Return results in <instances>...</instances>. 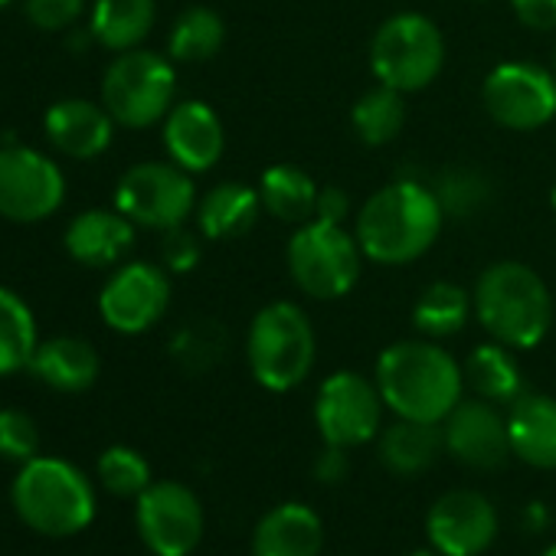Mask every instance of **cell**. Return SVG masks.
<instances>
[{
	"instance_id": "6da1fadb",
	"label": "cell",
	"mask_w": 556,
	"mask_h": 556,
	"mask_svg": "<svg viewBox=\"0 0 556 556\" xmlns=\"http://www.w3.org/2000/svg\"><path fill=\"white\" fill-rule=\"evenodd\" d=\"M374 383L396 419L442 426L445 416L462 403L465 370L442 344L419 338L390 344L377 361Z\"/></svg>"
},
{
	"instance_id": "7a4b0ae2",
	"label": "cell",
	"mask_w": 556,
	"mask_h": 556,
	"mask_svg": "<svg viewBox=\"0 0 556 556\" xmlns=\"http://www.w3.org/2000/svg\"><path fill=\"white\" fill-rule=\"evenodd\" d=\"M445 219L448 216L432 187H422L419 180H393L361 206L354 236L370 262L409 265L435 245Z\"/></svg>"
},
{
	"instance_id": "3957f363",
	"label": "cell",
	"mask_w": 556,
	"mask_h": 556,
	"mask_svg": "<svg viewBox=\"0 0 556 556\" xmlns=\"http://www.w3.org/2000/svg\"><path fill=\"white\" fill-rule=\"evenodd\" d=\"M475 318L491 341L533 351L553 325V299L543 278L514 258L491 262L475 282Z\"/></svg>"
},
{
	"instance_id": "277c9868",
	"label": "cell",
	"mask_w": 556,
	"mask_h": 556,
	"mask_svg": "<svg viewBox=\"0 0 556 556\" xmlns=\"http://www.w3.org/2000/svg\"><path fill=\"white\" fill-rule=\"evenodd\" d=\"M11 501L17 517L40 536L66 540L83 533L96 520V488L92 481L66 458L37 455L21 465Z\"/></svg>"
},
{
	"instance_id": "5b68a950",
	"label": "cell",
	"mask_w": 556,
	"mask_h": 556,
	"mask_svg": "<svg viewBox=\"0 0 556 556\" xmlns=\"http://www.w3.org/2000/svg\"><path fill=\"white\" fill-rule=\"evenodd\" d=\"M245 361L255 383L268 393L302 387L318 361V334L312 318L292 302L265 305L249 325Z\"/></svg>"
},
{
	"instance_id": "8992f818",
	"label": "cell",
	"mask_w": 556,
	"mask_h": 556,
	"mask_svg": "<svg viewBox=\"0 0 556 556\" xmlns=\"http://www.w3.org/2000/svg\"><path fill=\"white\" fill-rule=\"evenodd\" d=\"M292 282L315 302H338L354 292L364 268V249L344 223L312 219L295 229L286 249Z\"/></svg>"
},
{
	"instance_id": "52a82bcc",
	"label": "cell",
	"mask_w": 556,
	"mask_h": 556,
	"mask_svg": "<svg viewBox=\"0 0 556 556\" xmlns=\"http://www.w3.org/2000/svg\"><path fill=\"white\" fill-rule=\"evenodd\" d=\"M445 66V37L422 14H396L370 40V70L380 86L396 92L429 89Z\"/></svg>"
},
{
	"instance_id": "ba28073f",
	"label": "cell",
	"mask_w": 556,
	"mask_h": 556,
	"mask_svg": "<svg viewBox=\"0 0 556 556\" xmlns=\"http://www.w3.org/2000/svg\"><path fill=\"white\" fill-rule=\"evenodd\" d=\"M174 60L151 50L118 53L102 79V105L122 128H151L164 122L174 109Z\"/></svg>"
},
{
	"instance_id": "9c48e42d",
	"label": "cell",
	"mask_w": 556,
	"mask_h": 556,
	"mask_svg": "<svg viewBox=\"0 0 556 556\" xmlns=\"http://www.w3.org/2000/svg\"><path fill=\"white\" fill-rule=\"evenodd\" d=\"M115 210H122L135 226L167 232L184 226L197 210V187L174 161H144L122 174L115 187Z\"/></svg>"
},
{
	"instance_id": "30bf717a",
	"label": "cell",
	"mask_w": 556,
	"mask_h": 556,
	"mask_svg": "<svg viewBox=\"0 0 556 556\" xmlns=\"http://www.w3.org/2000/svg\"><path fill=\"white\" fill-rule=\"evenodd\" d=\"M135 527L154 556H190L206 530L200 497L180 481H151L135 497Z\"/></svg>"
},
{
	"instance_id": "8fae6325",
	"label": "cell",
	"mask_w": 556,
	"mask_h": 556,
	"mask_svg": "<svg viewBox=\"0 0 556 556\" xmlns=\"http://www.w3.org/2000/svg\"><path fill=\"white\" fill-rule=\"evenodd\" d=\"M484 112L507 131H536L556 118V76L533 63H501L481 86Z\"/></svg>"
},
{
	"instance_id": "7c38bea8",
	"label": "cell",
	"mask_w": 556,
	"mask_h": 556,
	"mask_svg": "<svg viewBox=\"0 0 556 556\" xmlns=\"http://www.w3.org/2000/svg\"><path fill=\"white\" fill-rule=\"evenodd\" d=\"M383 409L387 403L374 380H367L357 370H338L318 390L315 422L325 445L351 452L357 445H367L380 432Z\"/></svg>"
},
{
	"instance_id": "4fadbf2b",
	"label": "cell",
	"mask_w": 556,
	"mask_h": 556,
	"mask_svg": "<svg viewBox=\"0 0 556 556\" xmlns=\"http://www.w3.org/2000/svg\"><path fill=\"white\" fill-rule=\"evenodd\" d=\"M66 200L63 170L27 144L0 148V216L11 223H40Z\"/></svg>"
},
{
	"instance_id": "5bb4252c",
	"label": "cell",
	"mask_w": 556,
	"mask_h": 556,
	"mask_svg": "<svg viewBox=\"0 0 556 556\" xmlns=\"http://www.w3.org/2000/svg\"><path fill=\"white\" fill-rule=\"evenodd\" d=\"M170 305V278L161 265L125 262L99 292V315L118 334L151 331Z\"/></svg>"
},
{
	"instance_id": "9a60e30c",
	"label": "cell",
	"mask_w": 556,
	"mask_h": 556,
	"mask_svg": "<svg viewBox=\"0 0 556 556\" xmlns=\"http://www.w3.org/2000/svg\"><path fill=\"white\" fill-rule=\"evenodd\" d=\"M426 536L439 556H481L497 536V510L478 491H448L429 507Z\"/></svg>"
},
{
	"instance_id": "2e32d148",
	"label": "cell",
	"mask_w": 556,
	"mask_h": 556,
	"mask_svg": "<svg viewBox=\"0 0 556 556\" xmlns=\"http://www.w3.org/2000/svg\"><path fill=\"white\" fill-rule=\"evenodd\" d=\"M445 452L475 471H494L510 458L507 416L488 400H462L442 422Z\"/></svg>"
},
{
	"instance_id": "e0dca14e",
	"label": "cell",
	"mask_w": 556,
	"mask_h": 556,
	"mask_svg": "<svg viewBox=\"0 0 556 556\" xmlns=\"http://www.w3.org/2000/svg\"><path fill=\"white\" fill-rule=\"evenodd\" d=\"M164 148L167 157L187 174L213 170L226 151V131L219 115L200 99L177 102L164 118Z\"/></svg>"
},
{
	"instance_id": "ac0fdd59",
	"label": "cell",
	"mask_w": 556,
	"mask_h": 556,
	"mask_svg": "<svg viewBox=\"0 0 556 556\" xmlns=\"http://www.w3.org/2000/svg\"><path fill=\"white\" fill-rule=\"evenodd\" d=\"M50 144L73 157V161H92L102 151H109L115 135V118L105 105H96L89 99H63L50 105L43 118Z\"/></svg>"
},
{
	"instance_id": "d6986e66",
	"label": "cell",
	"mask_w": 556,
	"mask_h": 556,
	"mask_svg": "<svg viewBox=\"0 0 556 556\" xmlns=\"http://www.w3.org/2000/svg\"><path fill=\"white\" fill-rule=\"evenodd\" d=\"M321 549L325 523L302 501L271 507L252 530V556H321Z\"/></svg>"
},
{
	"instance_id": "ffe728a7",
	"label": "cell",
	"mask_w": 556,
	"mask_h": 556,
	"mask_svg": "<svg viewBox=\"0 0 556 556\" xmlns=\"http://www.w3.org/2000/svg\"><path fill=\"white\" fill-rule=\"evenodd\" d=\"M63 242L79 265L105 268L135 245V223L122 210H86L66 226Z\"/></svg>"
},
{
	"instance_id": "44dd1931",
	"label": "cell",
	"mask_w": 556,
	"mask_h": 556,
	"mask_svg": "<svg viewBox=\"0 0 556 556\" xmlns=\"http://www.w3.org/2000/svg\"><path fill=\"white\" fill-rule=\"evenodd\" d=\"M510 455L533 468H556V400L520 393L507 409Z\"/></svg>"
},
{
	"instance_id": "7402d4cb",
	"label": "cell",
	"mask_w": 556,
	"mask_h": 556,
	"mask_svg": "<svg viewBox=\"0 0 556 556\" xmlns=\"http://www.w3.org/2000/svg\"><path fill=\"white\" fill-rule=\"evenodd\" d=\"M27 370L56 393H86L99 380L102 361L86 338H50L37 344Z\"/></svg>"
},
{
	"instance_id": "603a6c76",
	"label": "cell",
	"mask_w": 556,
	"mask_h": 556,
	"mask_svg": "<svg viewBox=\"0 0 556 556\" xmlns=\"http://www.w3.org/2000/svg\"><path fill=\"white\" fill-rule=\"evenodd\" d=\"M262 197L255 187L249 184H236V180H226V184H216L213 190H206L197 203V226L203 232V239H239L245 236L258 213H262Z\"/></svg>"
},
{
	"instance_id": "cb8c5ba5",
	"label": "cell",
	"mask_w": 556,
	"mask_h": 556,
	"mask_svg": "<svg viewBox=\"0 0 556 556\" xmlns=\"http://www.w3.org/2000/svg\"><path fill=\"white\" fill-rule=\"evenodd\" d=\"M321 187L295 164H271L258 177V197L268 216L289 226H305L318 216Z\"/></svg>"
},
{
	"instance_id": "d4e9b609",
	"label": "cell",
	"mask_w": 556,
	"mask_h": 556,
	"mask_svg": "<svg viewBox=\"0 0 556 556\" xmlns=\"http://www.w3.org/2000/svg\"><path fill=\"white\" fill-rule=\"evenodd\" d=\"M154 21H157L154 0H96L89 34L99 47L112 53H128L148 40Z\"/></svg>"
},
{
	"instance_id": "484cf974",
	"label": "cell",
	"mask_w": 556,
	"mask_h": 556,
	"mask_svg": "<svg viewBox=\"0 0 556 556\" xmlns=\"http://www.w3.org/2000/svg\"><path fill=\"white\" fill-rule=\"evenodd\" d=\"M442 448H445V439H442V426L435 422L396 419L380 435V462L387 465V471L406 475V478L429 471Z\"/></svg>"
},
{
	"instance_id": "4316f807",
	"label": "cell",
	"mask_w": 556,
	"mask_h": 556,
	"mask_svg": "<svg viewBox=\"0 0 556 556\" xmlns=\"http://www.w3.org/2000/svg\"><path fill=\"white\" fill-rule=\"evenodd\" d=\"M462 370H465V387H471L478 400H488L494 406H501V403L510 406L523 393L520 367H517L510 348H504L497 341L475 348Z\"/></svg>"
},
{
	"instance_id": "83f0119b",
	"label": "cell",
	"mask_w": 556,
	"mask_h": 556,
	"mask_svg": "<svg viewBox=\"0 0 556 556\" xmlns=\"http://www.w3.org/2000/svg\"><path fill=\"white\" fill-rule=\"evenodd\" d=\"M475 312V299L468 289L455 286V282H432L413 308V325L422 338L429 341H442L458 334L468 318Z\"/></svg>"
},
{
	"instance_id": "f1b7e54d",
	"label": "cell",
	"mask_w": 556,
	"mask_h": 556,
	"mask_svg": "<svg viewBox=\"0 0 556 556\" xmlns=\"http://www.w3.org/2000/svg\"><path fill=\"white\" fill-rule=\"evenodd\" d=\"M37 321L27 302L0 286V377H11L24 367H30V357L37 351Z\"/></svg>"
},
{
	"instance_id": "f546056e",
	"label": "cell",
	"mask_w": 556,
	"mask_h": 556,
	"mask_svg": "<svg viewBox=\"0 0 556 556\" xmlns=\"http://www.w3.org/2000/svg\"><path fill=\"white\" fill-rule=\"evenodd\" d=\"M226 40L223 17L210 8H190L184 11L167 37V56L174 63H206L219 53Z\"/></svg>"
},
{
	"instance_id": "4dcf8cb0",
	"label": "cell",
	"mask_w": 556,
	"mask_h": 556,
	"mask_svg": "<svg viewBox=\"0 0 556 556\" xmlns=\"http://www.w3.org/2000/svg\"><path fill=\"white\" fill-rule=\"evenodd\" d=\"M403 122H406L403 92L387 89V86H377V89L364 92L354 102V112H351V125H354L357 138L364 144H370V148L390 144L403 131Z\"/></svg>"
},
{
	"instance_id": "1f68e13d",
	"label": "cell",
	"mask_w": 556,
	"mask_h": 556,
	"mask_svg": "<svg viewBox=\"0 0 556 556\" xmlns=\"http://www.w3.org/2000/svg\"><path fill=\"white\" fill-rule=\"evenodd\" d=\"M99 481L115 497H138L151 484V465L138 448L112 445L99 455Z\"/></svg>"
},
{
	"instance_id": "d6a6232c",
	"label": "cell",
	"mask_w": 556,
	"mask_h": 556,
	"mask_svg": "<svg viewBox=\"0 0 556 556\" xmlns=\"http://www.w3.org/2000/svg\"><path fill=\"white\" fill-rule=\"evenodd\" d=\"M432 190H435V197H439L445 216H452V219L475 216V213H481L484 203L491 200V184H488L478 170H465V167L445 170Z\"/></svg>"
},
{
	"instance_id": "836d02e7",
	"label": "cell",
	"mask_w": 556,
	"mask_h": 556,
	"mask_svg": "<svg viewBox=\"0 0 556 556\" xmlns=\"http://www.w3.org/2000/svg\"><path fill=\"white\" fill-rule=\"evenodd\" d=\"M223 348H226L223 328L213 325V321H197V325L180 328V334L170 344V354L177 357V364L184 370L203 374V370H210L223 357Z\"/></svg>"
},
{
	"instance_id": "e575fe53",
	"label": "cell",
	"mask_w": 556,
	"mask_h": 556,
	"mask_svg": "<svg viewBox=\"0 0 556 556\" xmlns=\"http://www.w3.org/2000/svg\"><path fill=\"white\" fill-rule=\"evenodd\" d=\"M40 455V426L24 409H0V458L30 462Z\"/></svg>"
},
{
	"instance_id": "d590c367",
	"label": "cell",
	"mask_w": 556,
	"mask_h": 556,
	"mask_svg": "<svg viewBox=\"0 0 556 556\" xmlns=\"http://www.w3.org/2000/svg\"><path fill=\"white\" fill-rule=\"evenodd\" d=\"M24 11H27V21L37 30L60 34V30H70L83 17L86 0H27Z\"/></svg>"
},
{
	"instance_id": "8d00e7d4",
	"label": "cell",
	"mask_w": 556,
	"mask_h": 556,
	"mask_svg": "<svg viewBox=\"0 0 556 556\" xmlns=\"http://www.w3.org/2000/svg\"><path fill=\"white\" fill-rule=\"evenodd\" d=\"M203 249H200V236L190 232L187 226H174L164 232L161 239V258L167 271H193L200 262Z\"/></svg>"
},
{
	"instance_id": "74e56055",
	"label": "cell",
	"mask_w": 556,
	"mask_h": 556,
	"mask_svg": "<svg viewBox=\"0 0 556 556\" xmlns=\"http://www.w3.org/2000/svg\"><path fill=\"white\" fill-rule=\"evenodd\" d=\"M514 17L536 34L556 30V0H510Z\"/></svg>"
},
{
	"instance_id": "f35d334b",
	"label": "cell",
	"mask_w": 556,
	"mask_h": 556,
	"mask_svg": "<svg viewBox=\"0 0 556 556\" xmlns=\"http://www.w3.org/2000/svg\"><path fill=\"white\" fill-rule=\"evenodd\" d=\"M315 478L325 484H338L348 478V448L338 445H325L321 458L315 462Z\"/></svg>"
},
{
	"instance_id": "ab89813d",
	"label": "cell",
	"mask_w": 556,
	"mask_h": 556,
	"mask_svg": "<svg viewBox=\"0 0 556 556\" xmlns=\"http://www.w3.org/2000/svg\"><path fill=\"white\" fill-rule=\"evenodd\" d=\"M348 213H351V197L341 187H321V193H318V216L315 219L344 223Z\"/></svg>"
},
{
	"instance_id": "60d3db41",
	"label": "cell",
	"mask_w": 556,
	"mask_h": 556,
	"mask_svg": "<svg viewBox=\"0 0 556 556\" xmlns=\"http://www.w3.org/2000/svg\"><path fill=\"white\" fill-rule=\"evenodd\" d=\"M406 556H435V553H429V549H413V553H406Z\"/></svg>"
},
{
	"instance_id": "b9f144b4",
	"label": "cell",
	"mask_w": 556,
	"mask_h": 556,
	"mask_svg": "<svg viewBox=\"0 0 556 556\" xmlns=\"http://www.w3.org/2000/svg\"><path fill=\"white\" fill-rule=\"evenodd\" d=\"M540 556H556V543H553V546H546V549H543Z\"/></svg>"
},
{
	"instance_id": "7bdbcfd3",
	"label": "cell",
	"mask_w": 556,
	"mask_h": 556,
	"mask_svg": "<svg viewBox=\"0 0 556 556\" xmlns=\"http://www.w3.org/2000/svg\"><path fill=\"white\" fill-rule=\"evenodd\" d=\"M549 203H553V210H556V184H553V190H549Z\"/></svg>"
},
{
	"instance_id": "ee69618b",
	"label": "cell",
	"mask_w": 556,
	"mask_h": 556,
	"mask_svg": "<svg viewBox=\"0 0 556 556\" xmlns=\"http://www.w3.org/2000/svg\"><path fill=\"white\" fill-rule=\"evenodd\" d=\"M8 4H14V0H0V11H4Z\"/></svg>"
},
{
	"instance_id": "f6af8a7d",
	"label": "cell",
	"mask_w": 556,
	"mask_h": 556,
	"mask_svg": "<svg viewBox=\"0 0 556 556\" xmlns=\"http://www.w3.org/2000/svg\"><path fill=\"white\" fill-rule=\"evenodd\" d=\"M553 76H556V56H553Z\"/></svg>"
}]
</instances>
